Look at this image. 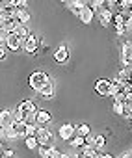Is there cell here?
I'll list each match as a JSON object with an SVG mask.
<instances>
[{
    "instance_id": "6da1fadb",
    "label": "cell",
    "mask_w": 132,
    "mask_h": 158,
    "mask_svg": "<svg viewBox=\"0 0 132 158\" xmlns=\"http://www.w3.org/2000/svg\"><path fill=\"white\" fill-rule=\"evenodd\" d=\"M35 139H37V145H45V147H56L54 145V134H52V130L48 128V127H37L35 128V136H34Z\"/></svg>"
},
{
    "instance_id": "7a4b0ae2",
    "label": "cell",
    "mask_w": 132,
    "mask_h": 158,
    "mask_svg": "<svg viewBox=\"0 0 132 158\" xmlns=\"http://www.w3.org/2000/svg\"><path fill=\"white\" fill-rule=\"evenodd\" d=\"M47 82H48V74H47V73H43V71H35V73H32V74H30V78H28L30 88H32V89H35V91H39Z\"/></svg>"
},
{
    "instance_id": "3957f363",
    "label": "cell",
    "mask_w": 132,
    "mask_h": 158,
    "mask_svg": "<svg viewBox=\"0 0 132 158\" xmlns=\"http://www.w3.org/2000/svg\"><path fill=\"white\" fill-rule=\"evenodd\" d=\"M41 41H43L41 37H37L35 34H30L26 39H23V48H24V52H28V54L35 56V54H37V50H39Z\"/></svg>"
},
{
    "instance_id": "277c9868",
    "label": "cell",
    "mask_w": 132,
    "mask_h": 158,
    "mask_svg": "<svg viewBox=\"0 0 132 158\" xmlns=\"http://www.w3.org/2000/svg\"><path fill=\"white\" fill-rule=\"evenodd\" d=\"M6 48L11 50V52H17L23 48V39L13 32V34H8V39H6Z\"/></svg>"
},
{
    "instance_id": "5b68a950",
    "label": "cell",
    "mask_w": 132,
    "mask_h": 158,
    "mask_svg": "<svg viewBox=\"0 0 132 158\" xmlns=\"http://www.w3.org/2000/svg\"><path fill=\"white\" fill-rule=\"evenodd\" d=\"M58 136H60L61 141H69V139L75 136V125H71V123H63V125L58 128Z\"/></svg>"
},
{
    "instance_id": "8992f818",
    "label": "cell",
    "mask_w": 132,
    "mask_h": 158,
    "mask_svg": "<svg viewBox=\"0 0 132 158\" xmlns=\"http://www.w3.org/2000/svg\"><path fill=\"white\" fill-rule=\"evenodd\" d=\"M54 91H56V84H54V80H52V78H48V82L37 91L39 95H41V99L43 101H50L52 97H54Z\"/></svg>"
},
{
    "instance_id": "52a82bcc",
    "label": "cell",
    "mask_w": 132,
    "mask_h": 158,
    "mask_svg": "<svg viewBox=\"0 0 132 158\" xmlns=\"http://www.w3.org/2000/svg\"><path fill=\"white\" fill-rule=\"evenodd\" d=\"M95 91L101 97H110V80L108 78H99L95 82Z\"/></svg>"
},
{
    "instance_id": "ba28073f",
    "label": "cell",
    "mask_w": 132,
    "mask_h": 158,
    "mask_svg": "<svg viewBox=\"0 0 132 158\" xmlns=\"http://www.w3.org/2000/svg\"><path fill=\"white\" fill-rule=\"evenodd\" d=\"M69 48L65 47V45H61V47H58L56 50H54V60L58 61V63H67L69 61Z\"/></svg>"
},
{
    "instance_id": "9c48e42d",
    "label": "cell",
    "mask_w": 132,
    "mask_h": 158,
    "mask_svg": "<svg viewBox=\"0 0 132 158\" xmlns=\"http://www.w3.org/2000/svg\"><path fill=\"white\" fill-rule=\"evenodd\" d=\"M78 19H80V23L82 24H91L93 23V19H95V13L91 11V8L86 4L84 8H82V11L78 13Z\"/></svg>"
},
{
    "instance_id": "30bf717a",
    "label": "cell",
    "mask_w": 132,
    "mask_h": 158,
    "mask_svg": "<svg viewBox=\"0 0 132 158\" xmlns=\"http://www.w3.org/2000/svg\"><path fill=\"white\" fill-rule=\"evenodd\" d=\"M50 121H52V114H50L48 110H37V114H35V123H37V125L47 127Z\"/></svg>"
},
{
    "instance_id": "8fae6325",
    "label": "cell",
    "mask_w": 132,
    "mask_h": 158,
    "mask_svg": "<svg viewBox=\"0 0 132 158\" xmlns=\"http://www.w3.org/2000/svg\"><path fill=\"white\" fill-rule=\"evenodd\" d=\"M13 125V114L11 110H0V127H4V128H10Z\"/></svg>"
},
{
    "instance_id": "7c38bea8",
    "label": "cell",
    "mask_w": 132,
    "mask_h": 158,
    "mask_svg": "<svg viewBox=\"0 0 132 158\" xmlns=\"http://www.w3.org/2000/svg\"><path fill=\"white\" fill-rule=\"evenodd\" d=\"M97 15H99V21H101V24H102L104 28L112 24V15H113V11H110V10H106V8H102Z\"/></svg>"
},
{
    "instance_id": "4fadbf2b",
    "label": "cell",
    "mask_w": 132,
    "mask_h": 158,
    "mask_svg": "<svg viewBox=\"0 0 132 158\" xmlns=\"http://www.w3.org/2000/svg\"><path fill=\"white\" fill-rule=\"evenodd\" d=\"M84 6H86V2H82V0H71V2H65V8H67L71 13H75V15H78Z\"/></svg>"
},
{
    "instance_id": "5bb4252c",
    "label": "cell",
    "mask_w": 132,
    "mask_h": 158,
    "mask_svg": "<svg viewBox=\"0 0 132 158\" xmlns=\"http://www.w3.org/2000/svg\"><path fill=\"white\" fill-rule=\"evenodd\" d=\"M19 106L24 110V114H26V115H28V114H37V106H35V102H34L32 99H26V101H23Z\"/></svg>"
},
{
    "instance_id": "9a60e30c",
    "label": "cell",
    "mask_w": 132,
    "mask_h": 158,
    "mask_svg": "<svg viewBox=\"0 0 132 158\" xmlns=\"http://www.w3.org/2000/svg\"><path fill=\"white\" fill-rule=\"evenodd\" d=\"M13 19H17L19 24H24V26H26V23L30 21V13H28V10H17Z\"/></svg>"
},
{
    "instance_id": "2e32d148",
    "label": "cell",
    "mask_w": 132,
    "mask_h": 158,
    "mask_svg": "<svg viewBox=\"0 0 132 158\" xmlns=\"http://www.w3.org/2000/svg\"><path fill=\"white\" fill-rule=\"evenodd\" d=\"M75 134H76V136H80V138H88V136L91 134V130H89V125H86V123L75 125Z\"/></svg>"
},
{
    "instance_id": "e0dca14e",
    "label": "cell",
    "mask_w": 132,
    "mask_h": 158,
    "mask_svg": "<svg viewBox=\"0 0 132 158\" xmlns=\"http://www.w3.org/2000/svg\"><path fill=\"white\" fill-rule=\"evenodd\" d=\"M121 58L123 60H132V41H125L121 45Z\"/></svg>"
},
{
    "instance_id": "ac0fdd59",
    "label": "cell",
    "mask_w": 132,
    "mask_h": 158,
    "mask_svg": "<svg viewBox=\"0 0 132 158\" xmlns=\"http://www.w3.org/2000/svg\"><path fill=\"white\" fill-rule=\"evenodd\" d=\"M80 149H82V151H80V156H82V158H95V156H97V151H95L91 145H86V143H84Z\"/></svg>"
},
{
    "instance_id": "d6986e66",
    "label": "cell",
    "mask_w": 132,
    "mask_h": 158,
    "mask_svg": "<svg viewBox=\"0 0 132 158\" xmlns=\"http://www.w3.org/2000/svg\"><path fill=\"white\" fill-rule=\"evenodd\" d=\"M112 26H113V28H117V26H125V15L115 11V13L112 15Z\"/></svg>"
},
{
    "instance_id": "ffe728a7",
    "label": "cell",
    "mask_w": 132,
    "mask_h": 158,
    "mask_svg": "<svg viewBox=\"0 0 132 158\" xmlns=\"http://www.w3.org/2000/svg\"><path fill=\"white\" fill-rule=\"evenodd\" d=\"M11 114H13V121H15V123H24V117H26V114H24V110H23L21 106H17V108H15Z\"/></svg>"
},
{
    "instance_id": "44dd1931",
    "label": "cell",
    "mask_w": 132,
    "mask_h": 158,
    "mask_svg": "<svg viewBox=\"0 0 132 158\" xmlns=\"http://www.w3.org/2000/svg\"><path fill=\"white\" fill-rule=\"evenodd\" d=\"M104 145H106V138H104V136H95V139H93V149H95L97 152H101V151L104 149Z\"/></svg>"
},
{
    "instance_id": "7402d4cb",
    "label": "cell",
    "mask_w": 132,
    "mask_h": 158,
    "mask_svg": "<svg viewBox=\"0 0 132 158\" xmlns=\"http://www.w3.org/2000/svg\"><path fill=\"white\" fill-rule=\"evenodd\" d=\"M15 34H17L21 39H26V37L30 35V30H28L24 24H17V28H15Z\"/></svg>"
},
{
    "instance_id": "603a6c76",
    "label": "cell",
    "mask_w": 132,
    "mask_h": 158,
    "mask_svg": "<svg viewBox=\"0 0 132 158\" xmlns=\"http://www.w3.org/2000/svg\"><path fill=\"white\" fill-rule=\"evenodd\" d=\"M69 143H71V147H75V149H80L84 143H86V138H80V136H73L71 139H69Z\"/></svg>"
},
{
    "instance_id": "cb8c5ba5",
    "label": "cell",
    "mask_w": 132,
    "mask_h": 158,
    "mask_svg": "<svg viewBox=\"0 0 132 158\" xmlns=\"http://www.w3.org/2000/svg\"><path fill=\"white\" fill-rule=\"evenodd\" d=\"M13 130H15V134L17 136H24V130H26V123H15L13 121Z\"/></svg>"
},
{
    "instance_id": "d4e9b609",
    "label": "cell",
    "mask_w": 132,
    "mask_h": 158,
    "mask_svg": "<svg viewBox=\"0 0 132 158\" xmlns=\"http://www.w3.org/2000/svg\"><path fill=\"white\" fill-rule=\"evenodd\" d=\"M112 112H113L115 115H123V114H125V104H121V102H113V104H112Z\"/></svg>"
},
{
    "instance_id": "484cf974",
    "label": "cell",
    "mask_w": 132,
    "mask_h": 158,
    "mask_svg": "<svg viewBox=\"0 0 132 158\" xmlns=\"http://www.w3.org/2000/svg\"><path fill=\"white\" fill-rule=\"evenodd\" d=\"M37 156L39 158H48V151H50V147H45V145H37Z\"/></svg>"
},
{
    "instance_id": "4316f807",
    "label": "cell",
    "mask_w": 132,
    "mask_h": 158,
    "mask_svg": "<svg viewBox=\"0 0 132 158\" xmlns=\"http://www.w3.org/2000/svg\"><path fill=\"white\" fill-rule=\"evenodd\" d=\"M24 143H26V147L30 149V151H35L37 149V139L32 136V138H24Z\"/></svg>"
},
{
    "instance_id": "83f0119b",
    "label": "cell",
    "mask_w": 132,
    "mask_h": 158,
    "mask_svg": "<svg viewBox=\"0 0 132 158\" xmlns=\"http://www.w3.org/2000/svg\"><path fill=\"white\" fill-rule=\"evenodd\" d=\"M35 128H37V125H26L24 138H32V136H35Z\"/></svg>"
},
{
    "instance_id": "f1b7e54d",
    "label": "cell",
    "mask_w": 132,
    "mask_h": 158,
    "mask_svg": "<svg viewBox=\"0 0 132 158\" xmlns=\"http://www.w3.org/2000/svg\"><path fill=\"white\" fill-rule=\"evenodd\" d=\"M48 158H61V151H60L58 147H52V149L48 151Z\"/></svg>"
},
{
    "instance_id": "f546056e",
    "label": "cell",
    "mask_w": 132,
    "mask_h": 158,
    "mask_svg": "<svg viewBox=\"0 0 132 158\" xmlns=\"http://www.w3.org/2000/svg\"><path fill=\"white\" fill-rule=\"evenodd\" d=\"M113 102H121V104H125V102H126V97H125V93H121V91H119V93L113 97Z\"/></svg>"
},
{
    "instance_id": "4dcf8cb0",
    "label": "cell",
    "mask_w": 132,
    "mask_h": 158,
    "mask_svg": "<svg viewBox=\"0 0 132 158\" xmlns=\"http://www.w3.org/2000/svg\"><path fill=\"white\" fill-rule=\"evenodd\" d=\"M10 19H11V17H10L8 13H4V11H0V26H4V24H6V23L10 21Z\"/></svg>"
},
{
    "instance_id": "1f68e13d",
    "label": "cell",
    "mask_w": 132,
    "mask_h": 158,
    "mask_svg": "<svg viewBox=\"0 0 132 158\" xmlns=\"http://www.w3.org/2000/svg\"><path fill=\"white\" fill-rule=\"evenodd\" d=\"M6 138H10V139H15V138H19V136L15 134V130H13V127H10V128H6Z\"/></svg>"
},
{
    "instance_id": "d6a6232c",
    "label": "cell",
    "mask_w": 132,
    "mask_h": 158,
    "mask_svg": "<svg viewBox=\"0 0 132 158\" xmlns=\"http://www.w3.org/2000/svg\"><path fill=\"white\" fill-rule=\"evenodd\" d=\"M115 34L121 37V35H125V34H126V28H125V26H117V28H115Z\"/></svg>"
},
{
    "instance_id": "836d02e7",
    "label": "cell",
    "mask_w": 132,
    "mask_h": 158,
    "mask_svg": "<svg viewBox=\"0 0 132 158\" xmlns=\"http://www.w3.org/2000/svg\"><path fill=\"white\" fill-rule=\"evenodd\" d=\"M6 54H8V48H6V47H0V60H4Z\"/></svg>"
},
{
    "instance_id": "e575fe53",
    "label": "cell",
    "mask_w": 132,
    "mask_h": 158,
    "mask_svg": "<svg viewBox=\"0 0 132 158\" xmlns=\"http://www.w3.org/2000/svg\"><path fill=\"white\" fill-rule=\"evenodd\" d=\"M121 158H132V151H128V152H125V154H121Z\"/></svg>"
},
{
    "instance_id": "d590c367",
    "label": "cell",
    "mask_w": 132,
    "mask_h": 158,
    "mask_svg": "<svg viewBox=\"0 0 132 158\" xmlns=\"http://www.w3.org/2000/svg\"><path fill=\"white\" fill-rule=\"evenodd\" d=\"M126 102H130V104H132V91H130V93L126 95Z\"/></svg>"
},
{
    "instance_id": "8d00e7d4",
    "label": "cell",
    "mask_w": 132,
    "mask_h": 158,
    "mask_svg": "<svg viewBox=\"0 0 132 158\" xmlns=\"http://www.w3.org/2000/svg\"><path fill=\"white\" fill-rule=\"evenodd\" d=\"M61 158H71V154H63V152H61Z\"/></svg>"
},
{
    "instance_id": "74e56055",
    "label": "cell",
    "mask_w": 132,
    "mask_h": 158,
    "mask_svg": "<svg viewBox=\"0 0 132 158\" xmlns=\"http://www.w3.org/2000/svg\"><path fill=\"white\" fill-rule=\"evenodd\" d=\"M71 158H82L80 154H71Z\"/></svg>"
},
{
    "instance_id": "f35d334b",
    "label": "cell",
    "mask_w": 132,
    "mask_h": 158,
    "mask_svg": "<svg viewBox=\"0 0 132 158\" xmlns=\"http://www.w3.org/2000/svg\"><path fill=\"white\" fill-rule=\"evenodd\" d=\"M4 152V147H2V143H0V154H2Z\"/></svg>"
},
{
    "instance_id": "ab89813d",
    "label": "cell",
    "mask_w": 132,
    "mask_h": 158,
    "mask_svg": "<svg viewBox=\"0 0 132 158\" xmlns=\"http://www.w3.org/2000/svg\"><path fill=\"white\" fill-rule=\"evenodd\" d=\"M130 32H132V30H130Z\"/></svg>"
}]
</instances>
